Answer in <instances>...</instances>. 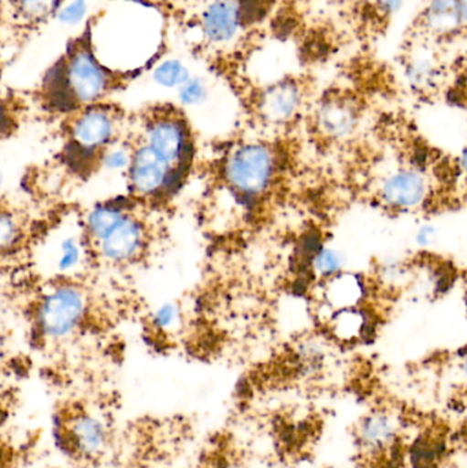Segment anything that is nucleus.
<instances>
[{"instance_id":"f257e3e1","label":"nucleus","mask_w":467,"mask_h":468,"mask_svg":"<svg viewBox=\"0 0 467 468\" xmlns=\"http://www.w3.org/2000/svg\"><path fill=\"white\" fill-rule=\"evenodd\" d=\"M106 10L99 8L85 18L80 32L66 41L60 54L41 74L27 99L54 115H66L90 104L109 101L126 90L145 71L158 63L164 49L134 68H112L101 60L96 43V29Z\"/></svg>"},{"instance_id":"f03ea898","label":"nucleus","mask_w":467,"mask_h":468,"mask_svg":"<svg viewBox=\"0 0 467 468\" xmlns=\"http://www.w3.org/2000/svg\"><path fill=\"white\" fill-rule=\"evenodd\" d=\"M69 0H0V59L7 66L65 10Z\"/></svg>"},{"instance_id":"7ed1b4c3","label":"nucleus","mask_w":467,"mask_h":468,"mask_svg":"<svg viewBox=\"0 0 467 468\" xmlns=\"http://www.w3.org/2000/svg\"><path fill=\"white\" fill-rule=\"evenodd\" d=\"M126 121L123 107L109 101L90 104L65 117L73 147L95 154L117 139Z\"/></svg>"},{"instance_id":"20e7f679","label":"nucleus","mask_w":467,"mask_h":468,"mask_svg":"<svg viewBox=\"0 0 467 468\" xmlns=\"http://www.w3.org/2000/svg\"><path fill=\"white\" fill-rule=\"evenodd\" d=\"M54 437L57 447L76 461H93L106 450V426L85 410H65L55 415Z\"/></svg>"},{"instance_id":"39448f33","label":"nucleus","mask_w":467,"mask_h":468,"mask_svg":"<svg viewBox=\"0 0 467 468\" xmlns=\"http://www.w3.org/2000/svg\"><path fill=\"white\" fill-rule=\"evenodd\" d=\"M142 118L148 147L169 166L177 164L186 170L192 159V143L183 120L166 106L150 107L143 112Z\"/></svg>"},{"instance_id":"423d86ee","label":"nucleus","mask_w":467,"mask_h":468,"mask_svg":"<svg viewBox=\"0 0 467 468\" xmlns=\"http://www.w3.org/2000/svg\"><path fill=\"white\" fill-rule=\"evenodd\" d=\"M85 313V297L74 286H60L47 294L37 313L38 330L46 338L59 340L70 335Z\"/></svg>"},{"instance_id":"0eeeda50","label":"nucleus","mask_w":467,"mask_h":468,"mask_svg":"<svg viewBox=\"0 0 467 468\" xmlns=\"http://www.w3.org/2000/svg\"><path fill=\"white\" fill-rule=\"evenodd\" d=\"M273 172V159L262 145L239 148L227 165V177L244 195L258 194L268 186Z\"/></svg>"},{"instance_id":"6e6552de","label":"nucleus","mask_w":467,"mask_h":468,"mask_svg":"<svg viewBox=\"0 0 467 468\" xmlns=\"http://www.w3.org/2000/svg\"><path fill=\"white\" fill-rule=\"evenodd\" d=\"M402 426L399 418L387 410H376L365 415L356 428L359 448L367 456H383L399 444Z\"/></svg>"},{"instance_id":"1a4fd4ad","label":"nucleus","mask_w":467,"mask_h":468,"mask_svg":"<svg viewBox=\"0 0 467 468\" xmlns=\"http://www.w3.org/2000/svg\"><path fill=\"white\" fill-rule=\"evenodd\" d=\"M170 167L164 159L159 158L148 145L140 147L131 155L129 164V180L132 188L137 194L156 195L164 192L165 181Z\"/></svg>"},{"instance_id":"9d476101","label":"nucleus","mask_w":467,"mask_h":468,"mask_svg":"<svg viewBox=\"0 0 467 468\" xmlns=\"http://www.w3.org/2000/svg\"><path fill=\"white\" fill-rule=\"evenodd\" d=\"M243 22L239 0H217L202 14L200 27L206 40L210 43H227Z\"/></svg>"},{"instance_id":"9b49d317","label":"nucleus","mask_w":467,"mask_h":468,"mask_svg":"<svg viewBox=\"0 0 467 468\" xmlns=\"http://www.w3.org/2000/svg\"><path fill=\"white\" fill-rule=\"evenodd\" d=\"M101 242V255L115 263L132 261L144 245L142 224L126 214Z\"/></svg>"},{"instance_id":"f8f14e48","label":"nucleus","mask_w":467,"mask_h":468,"mask_svg":"<svg viewBox=\"0 0 467 468\" xmlns=\"http://www.w3.org/2000/svg\"><path fill=\"white\" fill-rule=\"evenodd\" d=\"M465 24V0H430L424 27L435 37L454 35Z\"/></svg>"},{"instance_id":"ddd939ff","label":"nucleus","mask_w":467,"mask_h":468,"mask_svg":"<svg viewBox=\"0 0 467 468\" xmlns=\"http://www.w3.org/2000/svg\"><path fill=\"white\" fill-rule=\"evenodd\" d=\"M427 184L419 173L400 172L386 181L383 197L394 207H414L424 200Z\"/></svg>"},{"instance_id":"4468645a","label":"nucleus","mask_w":467,"mask_h":468,"mask_svg":"<svg viewBox=\"0 0 467 468\" xmlns=\"http://www.w3.org/2000/svg\"><path fill=\"white\" fill-rule=\"evenodd\" d=\"M446 439L432 431H424L411 441L406 452L410 468H440L447 456Z\"/></svg>"},{"instance_id":"2eb2a0df","label":"nucleus","mask_w":467,"mask_h":468,"mask_svg":"<svg viewBox=\"0 0 467 468\" xmlns=\"http://www.w3.org/2000/svg\"><path fill=\"white\" fill-rule=\"evenodd\" d=\"M298 106V88L290 82L271 88V92L263 99V110L271 120H287Z\"/></svg>"},{"instance_id":"dca6fc26","label":"nucleus","mask_w":467,"mask_h":468,"mask_svg":"<svg viewBox=\"0 0 467 468\" xmlns=\"http://www.w3.org/2000/svg\"><path fill=\"white\" fill-rule=\"evenodd\" d=\"M320 120L328 133L345 136L356 123V112L345 101H329L321 110Z\"/></svg>"},{"instance_id":"f3484780","label":"nucleus","mask_w":467,"mask_h":468,"mask_svg":"<svg viewBox=\"0 0 467 468\" xmlns=\"http://www.w3.org/2000/svg\"><path fill=\"white\" fill-rule=\"evenodd\" d=\"M126 216L122 207L117 205L99 206L88 217L87 227L90 237L101 241Z\"/></svg>"},{"instance_id":"a211bd4d","label":"nucleus","mask_w":467,"mask_h":468,"mask_svg":"<svg viewBox=\"0 0 467 468\" xmlns=\"http://www.w3.org/2000/svg\"><path fill=\"white\" fill-rule=\"evenodd\" d=\"M7 63L0 59V128L13 122L16 115L27 106V98L5 84V74Z\"/></svg>"},{"instance_id":"6ab92c4d","label":"nucleus","mask_w":467,"mask_h":468,"mask_svg":"<svg viewBox=\"0 0 467 468\" xmlns=\"http://www.w3.org/2000/svg\"><path fill=\"white\" fill-rule=\"evenodd\" d=\"M154 79L164 87L173 88L186 84L188 81L189 74L183 63L178 60H167L156 68Z\"/></svg>"},{"instance_id":"aec40b11","label":"nucleus","mask_w":467,"mask_h":468,"mask_svg":"<svg viewBox=\"0 0 467 468\" xmlns=\"http://www.w3.org/2000/svg\"><path fill=\"white\" fill-rule=\"evenodd\" d=\"M409 76L417 87H424L435 81L438 76V66L430 55H417L409 69Z\"/></svg>"},{"instance_id":"412c9836","label":"nucleus","mask_w":467,"mask_h":468,"mask_svg":"<svg viewBox=\"0 0 467 468\" xmlns=\"http://www.w3.org/2000/svg\"><path fill=\"white\" fill-rule=\"evenodd\" d=\"M19 227L13 216L0 213V252L7 250L18 239Z\"/></svg>"},{"instance_id":"4be33fe9","label":"nucleus","mask_w":467,"mask_h":468,"mask_svg":"<svg viewBox=\"0 0 467 468\" xmlns=\"http://www.w3.org/2000/svg\"><path fill=\"white\" fill-rule=\"evenodd\" d=\"M80 261V247L77 244L76 239H66L65 241L60 245V256L59 261H58V267L63 271H68V270L73 269Z\"/></svg>"},{"instance_id":"5701e85b","label":"nucleus","mask_w":467,"mask_h":468,"mask_svg":"<svg viewBox=\"0 0 467 468\" xmlns=\"http://www.w3.org/2000/svg\"><path fill=\"white\" fill-rule=\"evenodd\" d=\"M206 87L200 80H191L181 85L180 99L184 104H197L205 99Z\"/></svg>"},{"instance_id":"b1692460","label":"nucleus","mask_w":467,"mask_h":468,"mask_svg":"<svg viewBox=\"0 0 467 468\" xmlns=\"http://www.w3.org/2000/svg\"><path fill=\"white\" fill-rule=\"evenodd\" d=\"M340 266H342V259L334 250H324L315 255V267L323 274L336 272Z\"/></svg>"},{"instance_id":"393cba45","label":"nucleus","mask_w":467,"mask_h":468,"mask_svg":"<svg viewBox=\"0 0 467 468\" xmlns=\"http://www.w3.org/2000/svg\"><path fill=\"white\" fill-rule=\"evenodd\" d=\"M103 166L110 170H121L129 167L131 164V155L125 150L110 151L109 154H103L101 156Z\"/></svg>"},{"instance_id":"a878e982","label":"nucleus","mask_w":467,"mask_h":468,"mask_svg":"<svg viewBox=\"0 0 467 468\" xmlns=\"http://www.w3.org/2000/svg\"><path fill=\"white\" fill-rule=\"evenodd\" d=\"M178 311L177 308L173 304H165L156 311L155 316H154V322L156 326L166 329V327L172 326L175 321H177Z\"/></svg>"},{"instance_id":"bb28decb","label":"nucleus","mask_w":467,"mask_h":468,"mask_svg":"<svg viewBox=\"0 0 467 468\" xmlns=\"http://www.w3.org/2000/svg\"><path fill=\"white\" fill-rule=\"evenodd\" d=\"M211 468H243L238 462L229 461V459H219Z\"/></svg>"},{"instance_id":"cd10ccee","label":"nucleus","mask_w":467,"mask_h":468,"mask_svg":"<svg viewBox=\"0 0 467 468\" xmlns=\"http://www.w3.org/2000/svg\"><path fill=\"white\" fill-rule=\"evenodd\" d=\"M0 318H2V300H0Z\"/></svg>"},{"instance_id":"c85d7f7f","label":"nucleus","mask_w":467,"mask_h":468,"mask_svg":"<svg viewBox=\"0 0 467 468\" xmlns=\"http://www.w3.org/2000/svg\"><path fill=\"white\" fill-rule=\"evenodd\" d=\"M0 186H2V175H0Z\"/></svg>"}]
</instances>
